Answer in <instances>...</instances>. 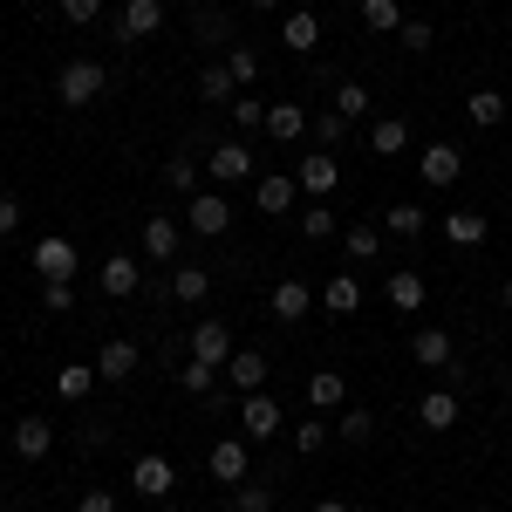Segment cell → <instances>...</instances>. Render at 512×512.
Returning <instances> with one entry per match:
<instances>
[{
  "mask_svg": "<svg viewBox=\"0 0 512 512\" xmlns=\"http://www.w3.org/2000/svg\"><path fill=\"white\" fill-rule=\"evenodd\" d=\"M253 171H260V151H253L246 137H219V144L205 151V178H212L219 192H226V185H246Z\"/></svg>",
  "mask_w": 512,
  "mask_h": 512,
  "instance_id": "1",
  "label": "cell"
},
{
  "mask_svg": "<svg viewBox=\"0 0 512 512\" xmlns=\"http://www.w3.org/2000/svg\"><path fill=\"white\" fill-rule=\"evenodd\" d=\"M103 62H89V55H76V62H62V76H55V96L69 103V110H89L96 96H103Z\"/></svg>",
  "mask_w": 512,
  "mask_h": 512,
  "instance_id": "2",
  "label": "cell"
},
{
  "mask_svg": "<svg viewBox=\"0 0 512 512\" xmlns=\"http://www.w3.org/2000/svg\"><path fill=\"white\" fill-rule=\"evenodd\" d=\"M205 472L219 478L226 492H233L239 478H253V437H219V444L205 451Z\"/></svg>",
  "mask_w": 512,
  "mask_h": 512,
  "instance_id": "3",
  "label": "cell"
},
{
  "mask_svg": "<svg viewBox=\"0 0 512 512\" xmlns=\"http://www.w3.org/2000/svg\"><path fill=\"white\" fill-rule=\"evenodd\" d=\"M185 226H192L198 239H219L226 226H233V198L219 192V185H212V192H192L185 198Z\"/></svg>",
  "mask_w": 512,
  "mask_h": 512,
  "instance_id": "4",
  "label": "cell"
},
{
  "mask_svg": "<svg viewBox=\"0 0 512 512\" xmlns=\"http://www.w3.org/2000/svg\"><path fill=\"white\" fill-rule=\"evenodd\" d=\"M164 28V0H123L117 7V21H110V35L130 48V41H151Z\"/></svg>",
  "mask_w": 512,
  "mask_h": 512,
  "instance_id": "5",
  "label": "cell"
},
{
  "mask_svg": "<svg viewBox=\"0 0 512 512\" xmlns=\"http://www.w3.org/2000/svg\"><path fill=\"white\" fill-rule=\"evenodd\" d=\"M417 171H424L431 192H451V185L465 178V151H458V144H424V151H417Z\"/></svg>",
  "mask_w": 512,
  "mask_h": 512,
  "instance_id": "6",
  "label": "cell"
},
{
  "mask_svg": "<svg viewBox=\"0 0 512 512\" xmlns=\"http://www.w3.org/2000/svg\"><path fill=\"white\" fill-rule=\"evenodd\" d=\"M239 437H253V444H267V437H280V403L274 396H239Z\"/></svg>",
  "mask_w": 512,
  "mask_h": 512,
  "instance_id": "7",
  "label": "cell"
},
{
  "mask_svg": "<svg viewBox=\"0 0 512 512\" xmlns=\"http://www.w3.org/2000/svg\"><path fill=\"white\" fill-rule=\"evenodd\" d=\"M233 349H239V342H233V328H226L219 315H205V321L192 328V355H198V362H212V369H226V362H233Z\"/></svg>",
  "mask_w": 512,
  "mask_h": 512,
  "instance_id": "8",
  "label": "cell"
},
{
  "mask_svg": "<svg viewBox=\"0 0 512 512\" xmlns=\"http://www.w3.org/2000/svg\"><path fill=\"white\" fill-rule=\"evenodd\" d=\"M171 485H178V472H171V458H158V451H144L130 465V492L137 499H171Z\"/></svg>",
  "mask_w": 512,
  "mask_h": 512,
  "instance_id": "9",
  "label": "cell"
},
{
  "mask_svg": "<svg viewBox=\"0 0 512 512\" xmlns=\"http://www.w3.org/2000/svg\"><path fill=\"white\" fill-rule=\"evenodd\" d=\"M294 178H301L308 198H328L335 185H342V164H335V151H308V158L294 164Z\"/></svg>",
  "mask_w": 512,
  "mask_h": 512,
  "instance_id": "10",
  "label": "cell"
},
{
  "mask_svg": "<svg viewBox=\"0 0 512 512\" xmlns=\"http://www.w3.org/2000/svg\"><path fill=\"white\" fill-rule=\"evenodd\" d=\"M280 41H287L294 55H315L321 48V14L315 7H287V14H280Z\"/></svg>",
  "mask_w": 512,
  "mask_h": 512,
  "instance_id": "11",
  "label": "cell"
},
{
  "mask_svg": "<svg viewBox=\"0 0 512 512\" xmlns=\"http://www.w3.org/2000/svg\"><path fill=\"white\" fill-rule=\"evenodd\" d=\"M410 362H417V369H451V362H458V342H451L444 328H417V335H410Z\"/></svg>",
  "mask_w": 512,
  "mask_h": 512,
  "instance_id": "12",
  "label": "cell"
},
{
  "mask_svg": "<svg viewBox=\"0 0 512 512\" xmlns=\"http://www.w3.org/2000/svg\"><path fill=\"white\" fill-rule=\"evenodd\" d=\"M96 280H103V294H110V301H130V294L144 287V267H137L130 253H110V260L96 267Z\"/></svg>",
  "mask_w": 512,
  "mask_h": 512,
  "instance_id": "13",
  "label": "cell"
},
{
  "mask_svg": "<svg viewBox=\"0 0 512 512\" xmlns=\"http://www.w3.org/2000/svg\"><path fill=\"white\" fill-rule=\"evenodd\" d=\"M294 192H301V178H294V171H267V178L253 185V205H260L267 219H280V212L294 205Z\"/></svg>",
  "mask_w": 512,
  "mask_h": 512,
  "instance_id": "14",
  "label": "cell"
},
{
  "mask_svg": "<svg viewBox=\"0 0 512 512\" xmlns=\"http://www.w3.org/2000/svg\"><path fill=\"white\" fill-rule=\"evenodd\" d=\"M48 451H55V424H48V417H21V424H14V458L41 465Z\"/></svg>",
  "mask_w": 512,
  "mask_h": 512,
  "instance_id": "15",
  "label": "cell"
},
{
  "mask_svg": "<svg viewBox=\"0 0 512 512\" xmlns=\"http://www.w3.org/2000/svg\"><path fill=\"white\" fill-rule=\"evenodd\" d=\"M315 301H321V294L308 287V280H280L274 294H267V308H274V321H301L308 308H315Z\"/></svg>",
  "mask_w": 512,
  "mask_h": 512,
  "instance_id": "16",
  "label": "cell"
},
{
  "mask_svg": "<svg viewBox=\"0 0 512 512\" xmlns=\"http://www.w3.org/2000/svg\"><path fill=\"white\" fill-rule=\"evenodd\" d=\"M485 233H492V226H485V212H472V205H451V212H444V239H451V246L472 253V246H485Z\"/></svg>",
  "mask_w": 512,
  "mask_h": 512,
  "instance_id": "17",
  "label": "cell"
},
{
  "mask_svg": "<svg viewBox=\"0 0 512 512\" xmlns=\"http://www.w3.org/2000/svg\"><path fill=\"white\" fill-rule=\"evenodd\" d=\"M267 137H274V144H294V137H308V110H301L294 96L267 103Z\"/></svg>",
  "mask_w": 512,
  "mask_h": 512,
  "instance_id": "18",
  "label": "cell"
},
{
  "mask_svg": "<svg viewBox=\"0 0 512 512\" xmlns=\"http://www.w3.org/2000/svg\"><path fill=\"white\" fill-rule=\"evenodd\" d=\"M96 376H103V383H130V376H137V342L110 335V342H103V355H96Z\"/></svg>",
  "mask_w": 512,
  "mask_h": 512,
  "instance_id": "19",
  "label": "cell"
},
{
  "mask_svg": "<svg viewBox=\"0 0 512 512\" xmlns=\"http://www.w3.org/2000/svg\"><path fill=\"white\" fill-rule=\"evenodd\" d=\"M205 294H212V274H205L198 260H178V267H171V301H185V308H205Z\"/></svg>",
  "mask_w": 512,
  "mask_h": 512,
  "instance_id": "20",
  "label": "cell"
},
{
  "mask_svg": "<svg viewBox=\"0 0 512 512\" xmlns=\"http://www.w3.org/2000/svg\"><path fill=\"white\" fill-rule=\"evenodd\" d=\"M226 383H233V396H253L260 383H267V355H260V349H233V362H226Z\"/></svg>",
  "mask_w": 512,
  "mask_h": 512,
  "instance_id": "21",
  "label": "cell"
},
{
  "mask_svg": "<svg viewBox=\"0 0 512 512\" xmlns=\"http://www.w3.org/2000/svg\"><path fill=\"white\" fill-rule=\"evenodd\" d=\"M35 274L41 280H76V246H69V239H41L35 246Z\"/></svg>",
  "mask_w": 512,
  "mask_h": 512,
  "instance_id": "22",
  "label": "cell"
},
{
  "mask_svg": "<svg viewBox=\"0 0 512 512\" xmlns=\"http://www.w3.org/2000/svg\"><path fill=\"white\" fill-rule=\"evenodd\" d=\"M369 151L376 158H403L410 151V117H376L369 123Z\"/></svg>",
  "mask_w": 512,
  "mask_h": 512,
  "instance_id": "23",
  "label": "cell"
},
{
  "mask_svg": "<svg viewBox=\"0 0 512 512\" xmlns=\"http://www.w3.org/2000/svg\"><path fill=\"white\" fill-rule=\"evenodd\" d=\"M383 294H390V308H396V315H417V308H424V274L396 267V274L383 280Z\"/></svg>",
  "mask_w": 512,
  "mask_h": 512,
  "instance_id": "24",
  "label": "cell"
},
{
  "mask_svg": "<svg viewBox=\"0 0 512 512\" xmlns=\"http://www.w3.org/2000/svg\"><path fill=\"white\" fill-rule=\"evenodd\" d=\"M178 246H185L178 219H151V226H144V260H171V267H178Z\"/></svg>",
  "mask_w": 512,
  "mask_h": 512,
  "instance_id": "25",
  "label": "cell"
},
{
  "mask_svg": "<svg viewBox=\"0 0 512 512\" xmlns=\"http://www.w3.org/2000/svg\"><path fill=\"white\" fill-rule=\"evenodd\" d=\"M308 403H315V410H342V403H349V376H342V369H315V376H308Z\"/></svg>",
  "mask_w": 512,
  "mask_h": 512,
  "instance_id": "26",
  "label": "cell"
},
{
  "mask_svg": "<svg viewBox=\"0 0 512 512\" xmlns=\"http://www.w3.org/2000/svg\"><path fill=\"white\" fill-rule=\"evenodd\" d=\"M417 424H424V431H451V424H458V390H431L417 403Z\"/></svg>",
  "mask_w": 512,
  "mask_h": 512,
  "instance_id": "27",
  "label": "cell"
},
{
  "mask_svg": "<svg viewBox=\"0 0 512 512\" xmlns=\"http://www.w3.org/2000/svg\"><path fill=\"white\" fill-rule=\"evenodd\" d=\"M506 96H499V89H472V96H465V117L478 123V130H499V123H506Z\"/></svg>",
  "mask_w": 512,
  "mask_h": 512,
  "instance_id": "28",
  "label": "cell"
},
{
  "mask_svg": "<svg viewBox=\"0 0 512 512\" xmlns=\"http://www.w3.org/2000/svg\"><path fill=\"white\" fill-rule=\"evenodd\" d=\"M226 110H233V137H253V130H267V103H260L253 89H239Z\"/></svg>",
  "mask_w": 512,
  "mask_h": 512,
  "instance_id": "29",
  "label": "cell"
},
{
  "mask_svg": "<svg viewBox=\"0 0 512 512\" xmlns=\"http://www.w3.org/2000/svg\"><path fill=\"white\" fill-rule=\"evenodd\" d=\"M226 512H274V485H267V478H239Z\"/></svg>",
  "mask_w": 512,
  "mask_h": 512,
  "instance_id": "30",
  "label": "cell"
},
{
  "mask_svg": "<svg viewBox=\"0 0 512 512\" xmlns=\"http://www.w3.org/2000/svg\"><path fill=\"white\" fill-rule=\"evenodd\" d=\"M198 96H205V103H219V110L239 96V82L226 76V62H205V69H198Z\"/></svg>",
  "mask_w": 512,
  "mask_h": 512,
  "instance_id": "31",
  "label": "cell"
},
{
  "mask_svg": "<svg viewBox=\"0 0 512 512\" xmlns=\"http://www.w3.org/2000/svg\"><path fill=\"white\" fill-rule=\"evenodd\" d=\"M226 76H233L239 89L260 82V48H253V41H233V48H226Z\"/></svg>",
  "mask_w": 512,
  "mask_h": 512,
  "instance_id": "32",
  "label": "cell"
},
{
  "mask_svg": "<svg viewBox=\"0 0 512 512\" xmlns=\"http://www.w3.org/2000/svg\"><path fill=\"white\" fill-rule=\"evenodd\" d=\"M198 178H205V164H198L192 151H178V158L164 164V185H171V192H185V198H192V192H205Z\"/></svg>",
  "mask_w": 512,
  "mask_h": 512,
  "instance_id": "33",
  "label": "cell"
},
{
  "mask_svg": "<svg viewBox=\"0 0 512 512\" xmlns=\"http://www.w3.org/2000/svg\"><path fill=\"white\" fill-rule=\"evenodd\" d=\"M96 383H103V376H96V362H69V369L55 376V396H69V403H82V396L96 390Z\"/></svg>",
  "mask_w": 512,
  "mask_h": 512,
  "instance_id": "34",
  "label": "cell"
},
{
  "mask_svg": "<svg viewBox=\"0 0 512 512\" xmlns=\"http://www.w3.org/2000/svg\"><path fill=\"white\" fill-rule=\"evenodd\" d=\"M424 226H431V219H424V205H383V233H396V239H417Z\"/></svg>",
  "mask_w": 512,
  "mask_h": 512,
  "instance_id": "35",
  "label": "cell"
},
{
  "mask_svg": "<svg viewBox=\"0 0 512 512\" xmlns=\"http://www.w3.org/2000/svg\"><path fill=\"white\" fill-rule=\"evenodd\" d=\"M321 308H328V315H355V308H362V287H355L349 274H335L321 287Z\"/></svg>",
  "mask_w": 512,
  "mask_h": 512,
  "instance_id": "36",
  "label": "cell"
},
{
  "mask_svg": "<svg viewBox=\"0 0 512 512\" xmlns=\"http://www.w3.org/2000/svg\"><path fill=\"white\" fill-rule=\"evenodd\" d=\"M219 376H226V369H212V362H198V355H192V362L178 369V390H185V396H212V390H219Z\"/></svg>",
  "mask_w": 512,
  "mask_h": 512,
  "instance_id": "37",
  "label": "cell"
},
{
  "mask_svg": "<svg viewBox=\"0 0 512 512\" xmlns=\"http://www.w3.org/2000/svg\"><path fill=\"white\" fill-rule=\"evenodd\" d=\"M362 28H369V35H396V28H403V7H396V0H362Z\"/></svg>",
  "mask_w": 512,
  "mask_h": 512,
  "instance_id": "38",
  "label": "cell"
},
{
  "mask_svg": "<svg viewBox=\"0 0 512 512\" xmlns=\"http://www.w3.org/2000/svg\"><path fill=\"white\" fill-rule=\"evenodd\" d=\"M41 315H76V280H41Z\"/></svg>",
  "mask_w": 512,
  "mask_h": 512,
  "instance_id": "39",
  "label": "cell"
},
{
  "mask_svg": "<svg viewBox=\"0 0 512 512\" xmlns=\"http://www.w3.org/2000/svg\"><path fill=\"white\" fill-rule=\"evenodd\" d=\"M335 117H349V123L369 117V89H362V82H342V89H335Z\"/></svg>",
  "mask_w": 512,
  "mask_h": 512,
  "instance_id": "40",
  "label": "cell"
},
{
  "mask_svg": "<svg viewBox=\"0 0 512 512\" xmlns=\"http://www.w3.org/2000/svg\"><path fill=\"white\" fill-rule=\"evenodd\" d=\"M335 431L349 437V444H369V437H376V417H369V410H362V403H349V410H342V424H335Z\"/></svg>",
  "mask_w": 512,
  "mask_h": 512,
  "instance_id": "41",
  "label": "cell"
},
{
  "mask_svg": "<svg viewBox=\"0 0 512 512\" xmlns=\"http://www.w3.org/2000/svg\"><path fill=\"white\" fill-rule=\"evenodd\" d=\"M301 233H308V239H335V233H342V219H335L328 205H308V212H301Z\"/></svg>",
  "mask_w": 512,
  "mask_h": 512,
  "instance_id": "42",
  "label": "cell"
},
{
  "mask_svg": "<svg viewBox=\"0 0 512 512\" xmlns=\"http://www.w3.org/2000/svg\"><path fill=\"white\" fill-rule=\"evenodd\" d=\"M383 253V233L376 226H349V260H376Z\"/></svg>",
  "mask_w": 512,
  "mask_h": 512,
  "instance_id": "43",
  "label": "cell"
},
{
  "mask_svg": "<svg viewBox=\"0 0 512 512\" xmlns=\"http://www.w3.org/2000/svg\"><path fill=\"white\" fill-rule=\"evenodd\" d=\"M62 7V21L69 28H89V21H103V0H55Z\"/></svg>",
  "mask_w": 512,
  "mask_h": 512,
  "instance_id": "44",
  "label": "cell"
},
{
  "mask_svg": "<svg viewBox=\"0 0 512 512\" xmlns=\"http://www.w3.org/2000/svg\"><path fill=\"white\" fill-rule=\"evenodd\" d=\"M321 444H328V424H294V451L301 458H315Z\"/></svg>",
  "mask_w": 512,
  "mask_h": 512,
  "instance_id": "45",
  "label": "cell"
},
{
  "mask_svg": "<svg viewBox=\"0 0 512 512\" xmlns=\"http://www.w3.org/2000/svg\"><path fill=\"white\" fill-rule=\"evenodd\" d=\"M76 512H123V506H117V492H110V485H89V492L76 499Z\"/></svg>",
  "mask_w": 512,
  "mask_h": 512,
  "instance_id": "46",
  "label": "cell"
},
{
  "mask_svg": "<svg viewBox=\"0 0 512 512\" xmlns=\"http://www.w3.org/2000/svg\"><path fill=\"white\" fill-rule=\"evenodd\" d=\"M396 35H403V48H410V55H424V48H431V21H403V28H396Z\"/></svg>",
  "mask_w": 512,
  "mask_h": 512,
  "instance_id": "47",
  "label": "cell"
},
{
  "mask_svg": "<svg viewBox=\"0 0 512 512\" xmlns=\"http://www.w3.org/2000/svg\"><path fill=\"white\" fill-rule=\"evenodd\" d=\"M308 130H315L321 144H342V137H349V117H335V110H328V117H315Z\"/></svg>",
  "mask_w": 512,
  "mask_h": 512,
  "instance_id": "48",
  "label": "cell"
},
{
  "mask_svg": "<svg viewBox=\"0 0 512 512\" xmlns=\"http://www.w3.org/2000/svg\"><path fill=\"white\" fill-rule=\"evenodd\" d=\"M14 226H21V198H14V192H0V239L14 233Z\"/></svg>",
  "mask_w": 512,
  "mask_h": 512,
  "instance_id": "49",
  "label": "cell"
},
{
  "mask_svg": "<svg viewBox=\"0 0 512 512\" xmlns=\"http://www.w3.org/2000/svg\"><path fill=\"white\" fill-rule=\"evenodd\" d=\"M315 512H355L349 499H315Z\"/></svg>",
  "mask_w": 512,
  "mask_h": 512,
  "instance_id": "50",
  "label": "cell"
},
{
  "mask_svg": "<svg viewBox=\"0 0 512 512\" xmlns=\"http://www.w3.org/2000/svg\"><path fill=\"white\" fill-rule=\"evenodd\" d=\"M253 7H260V14H280V7H287V0H253Z\"/></svg>",
  "mask_w": 512,
  "mask_h": 512,
  "instance_id": "51",
  "label": "cell"
},
{
  "mask_svg": "<svg viewBox=\"0 0 512 512\" xmlns=\"http://www.w3.org/2000/svg\"><path fill=\"white\" fill-rule=\"evenodd\" d=\"M499 301H506V315H512V274H506V287H499Z\"/></svg>",
  "mask_w": 512,
  "mask_h": 512,
  "instance_id": "52",
  "label": "cell"
},
{
  "mask_svg": "<svg viewBox=\"0 0 512 512\" xmlns=\"http://www.w3.org/2000/svg\"><path fill=\"white\" fill-rule=\"evenodd\" d=\"M506 396H512V369H506Z\"/></svg>",
  "mask_w": 512,
  "mask_h": 512,
  "instance_id": "53",
  "label": "cell"
},
{
  "mask_svg": "<svg viewBox=\"0 0 512 512\" xmlns=\"http://www.w3.org/2000/svg\"><path fill=\"white\" fill-rule=\"evenodd\" d=\"M0 512H7V506H0Z\"/></svg>",
  "mask_w": 512,
  "mask_h": 512,
  "instance_id": "54",
  "label": "cell"
}]
</instances>
